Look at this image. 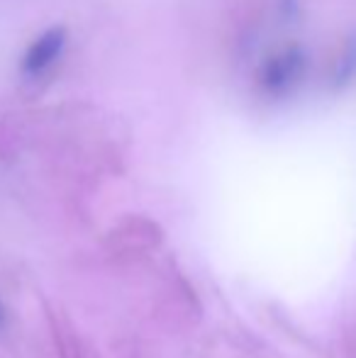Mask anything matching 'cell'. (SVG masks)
<instances>
[{
	"instance_id": "cell-1",
	"label": "cell",
	"mask_w": 356,
	"mask_h": 358,
	"mask_svg": "<svg viewBox=\"0 0 356 358\" xmlns=\"http://www.w3.org/2000/svg\"><path fill=\"white\" fill-rule=\"evenodd\" d=\"M69 44V32L64 24H54L47 27L42 34L29 42V47L24 49L22 59H20V73L24 78H42L44 73H49L59 62H62L64 52Z\"/></svg>"
},
{
	"instance_id": "cell-2",
	"label": "cell",
	"mask_w": 356,
	"mask_h": 358,
	"mask_svg": "<svg viewBox=\"0 0 356 358\" xmlns=\"http://www.w3.org/2000/svg\"><path fill=\"white\" fill-rule=\"evenodd\" d=\"M295 71H298V57L293 52H285V54H278V57L269 59L266 64L262 66L259 71V85L262 90L266 93H280V90L288 85V80L293 78Z\"/></svg>"
},
{
	"instance_id": "cell-3",
	"label": "cell",
	"mask_w": 356,
	"mask_h": 358,
	"mask_svg": "<svg viewBox=\"0 0 356 358\" xmlns=\"http://www.w3.org/2000/svg\"><path fill=\"white\" fill-rule=\"evenodd\" d=\"M0 322H3V312H0Z\"/></svg>"
}]
</instances>
